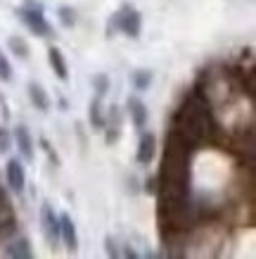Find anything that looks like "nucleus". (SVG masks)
I'll return each instance as SVG.
<instances>
[{
  "label": "nucleus",
  "instance_id": "obj_1",
  "mask_svg": "<svg viewBox=\"0 0 256 259\" xmlns=\"http://www.w3.org/2000/svg\"><path fill=\"white\" fill-rule=\"evenodd\" d=\"M140 29H142V19H140V12L133 5H124L109 22V36L114 31H121L128 38H138Z\"/></svg>",
  "mask_w": 256,
  "mask_h": 259
},
{
  "label": "nucleus",
  "instance_id": "obj_2",
  "mask_svg": "<svg viewBox=\"0 0 256 259\" xmlns=\"http://www.w3.org/2000/svg\"><path fill=\"white\" fill-rule=\"evenodd\" d=\"M17 17H19V19L29 26V31L36 33V36H50V33H53L50 24H47L45 17H43V8L36 5V3H29V5L17 8Z\"/></svg>",
  "mask_w": 256,
  "mask_h": 259
},
{
  "label": "nucleus",
  "instance_id": "obj_3",
  "mask_svg": "<svg viewBox=\"0 0 256 259\" xmlns=\"http://www.w3.org/2000/svg\"><path fill=\"white\" fill-rule=\"evenodd\" d=\"M40 226H43L45 240L55 247V245L60 243V217L55 214V209L47 202L40 207Z\"/></svg>",
  "mask_w": 256,
  "mask_h": 259
},
{
  "label": "nucleus",
  "instance_id": "obj_4",
  "mask_svg": "<svg viewBox=\"0 0 256 259\" xmlns=\"http://www.w3.org/2000/svg\"><path fill=\"white\" fill-rule=\"evenodd\" d=\"M5 176H8L10 190H15L17 195L24 193V188H26V171H24V164L19 159H10L8 166H5Z\"/></svg>",
  "mask_w": 256,
  "mask_h": 259
},
{
  "label": "nucleus",
  "instance_id": "obj_5",
  "mask_svg": "<svg viewBox=\"0 0 256 259\" xmlns=\"http://www.w3.org/2000/svg\"><path fill=\"white\" fill-rule=\"evenodd\" d=\"M155 152H157V138L155 134H149V131H142L140 134V143H138V159L140 164H149L152 159H155Z\"/></svg>",
  "mask_w": 256,
  "mask_h": 259
},
{
  "label": "nucleus",
  "instance_id": "obj_6",
  "mask_svg": "<svg viewBox=\"0 0 256 259\" xmlns=\"http://www.w3.org/2000/svg\"><path fill=\"white\" fill-rule=\"evenodd\" d=\"M60 238L64 240L67 250L76 252L78 247V236H76V226H74V219L69 214H60Z\"/></svg>",
  "mask_w": 256,
  "mask_h": 259
},
{
  "label": "nucleus",
  "instance_id": "obj_7",
  "mask_svg": "<svg viewBox=\"0 0 256 259\" xmlns=\"http://www.w3.org/2000/svg\"><path fill=\"white\" fill-rule=\"evenodd\" d=\"M15 141H17V148H19V152L24 155V159H29V162H31V159H33V141H31L29 128H26L24 124H19L15 128Z\"/></svg>",
  "mask_w": 256,
  "mask_h": 259
},
{
  "label": "nucleus",
  "instance_id": "obj_8",
  "mask_svg": "<svg viewBox=\"0 0 256 259\" xmlns=\"http://www.w3.org/2000/svg\"><path fill=\"white\" fill-rule=\"evenodd\" d=\"M128 112H131L133 124L138 126L140 131H142V128H145V124H147V117H149V112H147V107H145V102L140 100V98H128Z\"/></svg>",
  "mask_w": 256,
  "mask_h": 259
},
{
  "label": "nucleus",
  "instance_id": "obj_9",
  "mask_svg": "<svg viewBox=\"0 0 256 259\" xmlns=\"http://www.w3.org/2000/svg\"><path fill=\"white\" fill-rule=\"evenodd\" d=\"M47 60H50V67H53V71L57 74V79L60 81L69 79L67 60H64V55H62V50H60V48H50V50H47Z\"/></svg>",
  "mask_w": 256,
  "mask_h": 259
},
{
  "label": "nucleus",
  "instance_id": "obj_10",
  "mask_svg": "<svg viewBox=\"0 0 256 259\" xmlns=\"http://www.w3.org/2000/svg\"><path fill=\"white\" fill-rule=\"evenodd\" d=\"M29 98H31V102L36 105V110L40 112H47L50 110V98H47L45 88L40 86V83H36V81H29Z\"/></svg>",
  "mask_w": 256,
  "mask_h": 259
},
{
  "label": "nucleus",
  "instance_id": "obj_11",
  "mask_svg": "<svg viewBox=\"0 0 256 259\" xmlns=\"http://www.w3.org/2000/svg\"><path fill=\"white\" fill-rule=\"evenodd\" d=\"M131 81H133V88H135V91H147L149 83H152V71L138 69L135 74H131Z\"/></svg>",
  "mask_w": 256,
  "mask_h": 259
},
{
  "label": "nucleus",
  "instance_id": "obj_12",
  "mask_svg": "<svg viewBox=\"0 0 256 259\" xmlns=\"http://www.w3.org/2000/svg\"><path fill=\"white\" fill-rule=\"evenodd\" d=\"M8 254H10V257L29 259V257H31V247H29V240H26V238H19L17 243H12V245L8 247Z\"/></svg>",
  "mask_w": 256,
  "mask_h": 259
},
{
  "label": "nucleus",
  "instance_id": "obj_13",
  "mask_svg": "<svg viewBox=\"0 0 256 259\" xmlns=\"http://www.w3.org/2000/svg\"><path fill=\"white\" fill-rule=\"evenodd\" d=\"M8 46H10V50H12L15 55H19L22 60L29 57V46H26V40L19 38V36H12V38L8 40Z\"/></svg>",
  "mask_w": 256,
  "mask_h": 259
},
{
  "label": "nucleus",
  "instance_id": "obj_14",
  "mask_svg": "<svg viewBox=\"0 0 256 259\" xmlns=\"http://www.w3.org/2000/svg\"><path fill=\"white\" fill-rule=\"evenodd\" d=\"M100 100H102V98H95L93 105H90V121H93L95 128H102V126H105V117H102Z\"/></svg>",
  "mask_w": 256,
  "mask_h": 259
},
{
  "label": "nucleus",
  "instance_id": "obj_15",
  "mask_svg": "<svg viewBox=\"0 0 256 259\" xmlns=\"http://www.w3.org/2000/svg\"><path fill=\"white\" fill-rule=\"evenodd\" d=\"M0 81H12V64L8 62V57L0 53Z\"/></svg>",
  "mask_w": 256,
  "mask_h": 259
},
{
  "label": "nucleus",
  "instance_id": "obj_16",
  "mask_svg": "<svg viewBox=\"0 0 256 259\" xmlns=\"http://www.w3.org/2000/svg\"><path fill=\"white\" fill-rule=\"evenodd\" d=\"M60 22L71 29V26L76 24V12H74L71 8H60Z\"/></svg>",
  "mask_w": 256,
  "mask_h": 259
},
{
  "label": "nucleus",
  "instance_id": "obj_17",
  "mask_svg": "<svg viewBox=\"0 0 256 259\" xmlns=\"http://www.w3.org/2000/svg\"><path fill=\"white\" fill-rule=\"evenodd\" d=\"M93 86H95V91H97V98H105V93H107V88H109L107 76H105V74H97L93 79Z\"/></svg>",
  "mask_w": 256,
  "mask_h": 259
},
{
  "label": "nucleus",
  "instance_id": "obj_18",
  "mask_svg": "<svg viewBox=\"0 0 256 259\" xmlns=\"http://www.w3.org/2000/svg\"><path fill=\"white\" fill-rule=\"evenodd\" d=\"M10 150V136H8V131L0 126V152H8Z\"/></svg>",
  "mask_w": 256,
  "mask_h": 259
},
{
  "label": "nucleus",
  "instance_id": "obj_19",
  "mask_svg": "<svg viewBox=\"0 0 256 259\" xmlns=\"http://www.w3.org/2000/svg\"><path fill=\"white\" fill-rule=\"evenodd\" d=\"M107 252L109 254H114V257H119V250L114 247V240H112V238H107Z\"/></svg>",
  "mask_w": 256,
  "mask_h": 259
}]
</instances>
